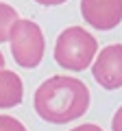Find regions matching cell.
<instances>
[{
    "instance_id": "cell-9",
    "label": "cell",
    "mask_w": 122,
    "mask_h": 131,
    "mask_svg": "<svg viewBox=\"0 0 122 131\" xmlns=\"http://www.w3.org/2000/svg\"><path fill=\"white\" fill-rule=\"evenodd\" d=\"M111 129L113 131H122V107L116 112V116H113V120H111Z\"/></svg>"
},
{
    "instance_id": "cell-1",
    "label": "cell",
    "mask_w": 122,
    "mask_h": 131,
    "mask_svg": "<svg viewBox=\"0 0 122 131\" xmlns=\"http://www.w3.org/2000/svg\"><path fill=\"white\" fill-rule=\"evenodd\" d=\"M33 105L42 120L50 125H66L87 112L89 90L81 79L57 74L37 88Z\"/></svg>"
},
{
    "instance_id": "cell-3",
    "label": "cell",
    "mask_w": 122,
    "mask_h": 131,
    "mask_svg": "<svg viewBox=\"0 0 122 131\" xmlns=\"http://www.w3.org/2000/svg\"><path fill=\"white\" fill-rule=\"evenodd\" d=\"M9 44H11V55L20 68L33 70L42 63L44 50H46V39H44V33L37 22L18 18L11 24Z\"/></svg>"
},
{
    "instance_id": "cell-5",
    "label": "cell",
    "mask_w": 122,
    "mask_h": 131,
    "mask_svg": "<svg viewBox=\"0 0 122 131\" xmlns=\"http://www.w3.org/2000/svg\"><path fill=\"white\" fill-rule=\"evenodd\" d=\"M81 15L89 26L111 31L122 22V0H81Z\"/></svg>"
},
{
    "instance_id": "cell-6",
    "label": "cell",
    "mask_w": 122,
    "mask_h": 131,
    "mask_svg": "<svg viewBox=\"0 0 122 131\" xmlns=\"http://www.w3.org/2000/svg\"><path fill=\"white\" fill-rule=\"evenodd\" d=\"M24 96V85L22 79L13 70L0 68V109L18 107Z\"/></svg>"
},
{
    "instance_id": "cell-2",
    "label": "cell",
    "mask_w": 122,
    "mask_h": 131,
    "mask_svg": "<svg viewBox=\"0 0 122 131\" xmlns=\"http://www.w3.org/2000/svg\"><path fill=\"white\" fill-rule=\"evenodd\" d=\"M98 52V42L81 26H68L59 33L55 42V61L63 70H87Z\"/></svg>"
},
{
    "instance_id": "cell-8",
    "label": "cell",
    "mask_w": 122,
    "mask_h": 131,
    "mask_svg": "<svg viewBox=\"0 0 122 131\" xmlns=\"http://www.w3.org/2000/svg\"><path fill=\"white\" fill-rule=\"evenodd\" d=\"M0 131H26V127H24L18 118L0 114Z\"/></svg>"
},
{
    "instance_id": "cell-12",
    "label": "cell",
    "mask_w": 122,
    "mask_h": 131,
    "mask_svg": "<svg viewBox=\"0 0 122 131\" xmlns=\"http://www.w3.org/2000/svg\"><path fill=\"white\" fill-rule=\"evenodd\" d=\"M0 68H5V55L0 52Z\"/></svg>"
},
{
    "instance_id": "cell-4",
    "label": "cell",
    "mask_w": 122,
    "mask_h": 131,
    "mask_svg": "<svg viewBox=\"0 0 122 131\" xmlns=\"http://www.w3.org/2000/svg\"><path fill=\"white\" fill-rule=\"evenodd\" d=\"M92 74L105 90L122 88V44L105 46L92 61Z\"/></svg>"
},
{
    "instance_id": "cell-7",
    "label": "cell",
    "mask_w": 122,
    "mask_h": 131,
    "mask_svg": "<svg viewBox=\"0 0 122 131\" xmlns=\"http://www.w3.org/2000/svg\"><path fill=\"white\" fill-rule=\"evenodd\" d=\"M18 18H20L18 11H15L11 5H7V2H0V44H2V42H9L11 24H13Z\"/></svg>"
},
{
    "instance_id": "cell-10",
    "label": "cell",
    "mask_w": 122,
    "mask_h": 131,
    "mask_svg": "<svg viewBox=\"0 0 122 131\" xmlns=\"http://www.w3.org/2000/svg\"><path fill=\"white\" fill-rule=\"evenodd\" d=\"M72 131H103V129H100L98 125H92V122H89V125H81V127H74Z\"/></svg>"
},
{
    "instance_id": "cell-11",
    "label": "cell",
    "mask_w": 122,
    "mask_h": 131,
    "mask_svg": "<svg viewBox=\"0 0 122 131\" xmlns=\"http://www.w3.org/2000/svg\"><path fill=\"white\" fill-rule=\"evenodd\" d=\"M37 5H44V7H57V5H63L66 0H35Z\"/></svg>"
}]
</instances>
